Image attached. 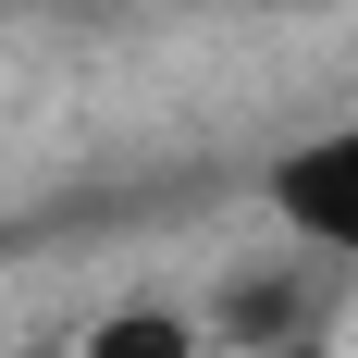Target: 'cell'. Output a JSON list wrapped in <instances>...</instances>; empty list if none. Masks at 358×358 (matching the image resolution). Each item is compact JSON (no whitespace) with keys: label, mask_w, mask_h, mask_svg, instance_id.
<instances>
[{"label":"cell","mask_w":358,"mask_h":358,"mask_svg":"<svg viewBox=\"0 0 358 358\" xmlns=\"http://www.w3.org/2000/svg\"><path fill=\"white\" fill-rule=\"evenodd\" d=\"M259 198H272V222H285L296 248L358 259V111H346V124H322V136H296V148H272Z\"/></svg>","instance_id":"6da1fadb"},{"label":"cell","mask_w":358,"mask_h":358,"mask_svg":"<svg viewBox=\"0 0 358 358\" xmlns=\"http://www.w3.org/2000/svg\"><path fill=\"white\" fill-rule=\"evenodd\" d=\"M74 358H210V334H198V309H173V296H124V309L87 322Z\"/></svg>","instance_id":"7a4b0ae2"},{"label":"cell","mask_w":358,"mask_h":358,"mask_svg":"<svg viewBox=\"0 0 358 358\" xmlns=\"http://www.w3.org/2000/svg\"><path fill=\"white\" fill-rule=\"evenodd\" d=\"M285 358H309V346H285Z\"/></svg>","instance_id":"3957f363"}]
</instances>
